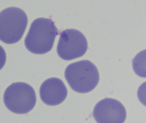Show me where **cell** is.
Returning a JSON list of instances; mask_svg holds the SVG:
<instances>
[{
	"label": "cell",
	"mask_w": 146,
	"mask_h": 123,
	"mask_svg": "<svg viewBox=\"0 0 146 123\" xmlns=\"http://www.w3.org/2000/svg\"><path fill=\"white\" fill-rule=\"evenodd\" d=\"M137 95L140 101L146 106V82L140 85L137 90Z\"/></svg>",
	"instance_id": "9c48e42d"
},
{
	"label": "cell",
	"mask_w": 146,
	"mask_h": 123,
	"mask_svg": "<svg viewBox=\"0 0 146 123\" xmlns=\"http://www.w3.org/2000/svg\"><path fill=\"white\" fill-rule=\"evenodd\" d=\"M132 67L137 75L146 78V49L139 52L132 60Z\"/></svg>",
	"instance_id": "ba28073f"
},
{
	"label": "cell",
	"mask_w": 146,
	"mask_h": 123,
	"mask_svg": "<svg viewBox=\"0 0 146 123\" xmlns=\"http://www.w3.org/2000/svg\"><path fill=\"white\" fill-rule=\"evenodd\" d=\"M93 116L98 123H124L126 112L120 102L116 99L107 98L96 104Z\"/></svg>",
	"instance_id": "8992f818"
},
{
	"label": "cell",
	"mask_w": 146,
	"mask_h": 123,
	"mask_svg": "<svg viewBox=\"0 0 146 123\" xmlns=\"http://www.w3.org/2000/svg\"><path fill=\"white\" fill-rule=\"evenodd\" d=\"M40 94L42 101L46 105L54 106L64 101L67 97V88L62 80L53 77L45 80L41 85Z\"/></svg>",
	"instance_id": "52a82bcc"
},
{
	"label": "cell",
	"mask_w": 146,
	"mask_h": 123,
	"mask_svg": "<svg viewBox=\"0 0 146 123\" xmlns=\"http://www.w3.org/2000/svg\"><path fill=\"white\" fill-rule=\"evenodd\" d=\"M88 48V41L82 32L76 29H66L60 34L57 51L61 59L71 60L84 55Z\"/></svg>",
	"instance_id": "5b68a950"
},
{
	"label": "cell",
	"mask_w": 146,
	"mask_h": 123,
	"mask_svg": "<svg viewBox=\"0 0 146 123\" xmlns=\"http://www.w3.org/2000/svg\"><path fill=\"white\" fill-rule=\"evenodd\" d=\"M64 74L71 88L78 93H86L92 91L100 80L97 67L88 60L70 64L66 68Z\"/></svg>",
	"instance_id": "7a4b0ae2"
},
{
	"label": "cell",
	"mask_w": 146,
	"mask_h": 123,
	"mask_svg": "<svg viewBox=\"0 0 146 123\" xmlns=\"http://www.w3.org/2000/svg\"><path fill=\"white\" fill-rule=\"evenodd\" d=\"M28 23L26 13L21 9L10 7L0 13V39L13 44L21 40Z\"/></svg>",
	"instance_id": "3957f363"
},
{
	"label": "cell",
	"mask_w": 146,
	"mask_h": 123,
	"mask_svg": "<svg viewBox=\"0 0 146 123\" xmlns=\"http://www.w3.org/2000/svg\"><path fill=\"white\" fill-rule=\"evenodd\" d=\"M58 32L50 19L40 18L34 20L25 40L27 49L33 54H43L52 48Z\"/></svg>",
	"instance_id": "6da1fadb"
},
{
	"label": "cell",
	"mask_w": 146,
	"mask_h": 123,
	"mask_svg": "<svg viewBox=\"0 0 146 123\" xmlns=\"http://www.w3.org/2000/svg\"><path fill=\"white\" fill-rule=\"evenodd\" d=\"M5 105L11 112L19 114L28 113L36 102L35 91L30 85L23 82L13 83L4 93Z\"/></svg>",
	"instance_id": "277c9868"
}]
</instances>
